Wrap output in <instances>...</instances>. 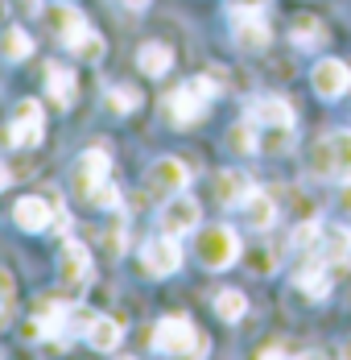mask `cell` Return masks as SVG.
<instances>
[{
    "label": "cell",
    "mask_w": 351,
    "mask_h": 360,
    "mask_svg": "<svg viewBox=\"0 0 351 360\" xmlns=\"http://www.w3.org/2000/svg\"><path fill=\"white\" fill-rule=\"evenodd\" d=\"M318 240H322V224H318V219H306V224H298V228H293V249L314 252Z\"/></svg>",
    "instance_id": "f1b7e54d"
},
{
    "label": "cell",
    "mask_w": 351,
    "mask_h": 360,
    "mask_svg": "<svg viewBox=\"0 0 351 360\" xmlns=\"http://www.w3.org/2000/svg\"><path fill=\"white\" fill-rule=\"evenodd\" d=\"M124 249H128V240H124V228H120V232H107V252L116 257V252H124Z\"/></svg>",
    "instance_id": "1f68e13d"
},
{
    "label": "cell",
    "mask_w": 351,
    "mask_h": 360,
    "mask_svg": "<svg viewBox=\"0 0 351 360\" xmlns=\"http://www.w3.org/2000/svg\"><path fill=\"white\" fill-rule=\"evenodd\" d=\"M58 216H62V207H58L50 195H46V199H41V195H29V199H17V203H13V224L25 228V232H46Z\"/></svg>",
    "instance_id": "9c48e42d"
},
{
    "label": "cell",
    "mask_w": 351,
    "mask_h": 360,
    "mask_svg": "<svg viewBox=\"0 0 351 360\" xmlns=\"http://www.w3.org/2000/svg\"><path fill=\"white\" fill-rule=\"evenodd\" d=\"M87 207H104V212H112V207H120V191L112 186V182H100L91 195H87Z\"/></svg>",
    "instance_id": "f546056e"
},
{
    "label": "cell",
    "mask_w": 351,
    "mask_h": 360,
    "mask_svg": "<svg viewBox=\"0 0 351 360\" xmlns=\"http://www.w3.org/2000/svg\"><path fill=\"white\" fill-rule=\"evenodd\" d=\"M0 307H8V302H4V298H0ZM0 319H4V311H0Z\"/></svg>",
    "instance_id": "ab89813d"
},
{
    "label": "cell",
    "mask_w": 351,
    "mask_h": 360,
    "mask_svg": "<svg viewBox=\"0 0 351 360\" xmlns=\"http://www.w3.org/2000/svg\"><path fill=\"white\" fill-rule=\"evenodd\" d=\"M107 170H112V158H107L104 145H95V149H87L79 162H74V170H70V191L87 203V195L100 186V182H107Z\"/></svg>",
    "instance_id": "5b68a950"
},
{
    "label": "cell",
    "mask_w": 351,
    "mask_h": 360,
    "mask_svg": "<svg viewBox=\"0 0 351 360\" xmlns=\"http://www.w3.org/2000/svg\"><path fill=\"white\" fill-rule=\"evenodd\" d=\"M79 21H83V13H79V8H54V13H50V25L58 30V37L67 34L70 25H79Z\"/></svg>",
    "instance_id": "4dcf8cb0"
},
{
    "label": "cell",
    "mask_w": 351,
    "mask_h": 360,
    "mask_svg": "<svg viewBox=\"0 0 351 360\" xmlns=\"http://www.w3.org/2000/svg\"><path fill=\"white\" fill-rule=\"evenodd\" d=\"M244 311H248V298L240 290H219V294H215V315H219L223 323L244 319Z\"/></svg>",
    "instance_id": "484cf974"
},
{
    "label": "cell",
    "mask_w": 351,
    "mask_h": 360,
    "mask_svg": "<svg viewBox=\"0 0 351 360\" xmlns=\"http://www.w3.org/2000/svg\"><path fill=\"white\" fill-rule=\"evenodd\" d=\"M140 265H145L149 278H170V274H178V265H182V245H178V236L166 232V236H157V240H145Z\"/></svg>",
    "instance_id": "8992f818"
},
{
    "label": "cell",
    "mask_w": 351,
    "mask_h": 360,
    "mask_svg": "<svg viewBox=\"0 0 351 360\" xmlns=\"http://www.w3.org/2000/svg\"><path fill=\"white\" fill-rule=\"evenodd\" d=\"M67 319H70V307H62V302H41L37 315L21 327V331H25L29 340H54V335L67 331Z\"/></svg>",
    "instance_id": "5bb4252c"
},
{
    "label": "cell",
    "mask_w": 351,
    "mask_h": 360,
    "mask_svg": "<svg viewBox=\"0 0 351 360\" xmlns=\"http://www.w3.org/2000/svg\"><path fill=\"white\" fill-rule=\"evenodd\" d=\"M124 8H133V13H140V8H149V0H120Z\"/></svg>",
    "instance_id": "e575fe53"
},
{
    "label": "cell",
    "mask_w": 351,
    "mask_h": 360,
    "mask_svg": "<svg viewBox=\"0 0 351 360\" xmlns=\"http://www.w3.org/2000/svg\"><path fill=\"white\" fill-rule=\"evenodd\" d=\"M310 87H314L318 100H339V96H347V87H351V67L339 63V58H322L310 71Z\"/></svg>",
    "instance_id": "30bf717a"
},
{
    "label": "cell",
    "mask_w": 351,
    "mask_h": 360,
    "mask_svg": "<svg viewBox=\"0 0 351 360\" xmlns=\"http://www.w3.org/2000/svg\"><path fill=\"white\" fill-rule=\"evenodd\" d=\"M289 41H293L298 50H318V46L326 41V25H322L318 17H310V13H306V17H298V21H293Z\"/></svg>",
    "instance_id": "603a6c76"
},
{
    "label": "cell",
    "mask_w": 351,
    "mask_h": 360,
    "mask_svg": "<svg viewBox=\"0 0 351 360\" xmlns=\"http://www.w3.org/2000/svg\"><path fill=\"white\" fill-rule=\"evenodd\" d=\"M8 179H13V174H8V166H4V162H0V191H4V186H8Z\"/></svg>",
    "instance_id": "8d00e7d4"
},
{
    "label": "cell",
    "mask_w": 351,
    "mask_h": 360,
    "mask_svg": "<svg viewBox=\"0 0 351 360\" xmlns=\"http://www.w3.org/2000/svg\"><path fill=\"white\" fill-rule=\"evenodd\" d=\"M153 348L161 356H207L211 352L207 335L190 323L186 315H166L161 323L153 327Z\"/></svg>",
    "instance_id": "7a4b0ae2"
},
{
    "label": "cell",
    "mask_w": 351,
    "mask_h": 360,
    "mask_svg": "<svg viewBox=\"0 0 351 360\" xmlns=\"http://www.w3.org/2000/svg\"><path fill=\"white\" fill-rule=\"evenodd\" d=\"M227 145H232L236 153H256V149H260V145H256V124H252V120H244V124H232Z\"/></svg>",
    "instance_id": "4316f807"
},
{
    "label": "cell",
    "mask_w": 351,
    "mask_h": 360,
    "mask_svg": "<svg viewBox=\"0 0 351 360\" xmlns=\"http://www.w3.org/2000/svg\"><path fill=\"white\" fill-rule=\"evenodd\" d=\"M248 120L260 129H293V108L281 96H260L248 104Z\"/></svg>",
    "instance_id": "9a60e30c"
},
{
    "label": "cell",
    "mask_w": 351,
    "mask_h": 360,
    "mask_svg": "<svg viewBox=\"0 0 351 360\" xmlns=\"http://www.w3.org/2000/svg\"><path fill=\"white\" fill-rule=\"evenodd\" d=\"M120 335H124V327H120V319H112V315H95L91 327H87V344L95 352H116L120 348Z\"/></svg>",
    "instance_id": "ffe728a7"
},
{
    "label": "cell",
    "mask_w": 351,
    "mask_h": 360,
    "mask_svg": "<svg viewBox=\"0 0 351 360\" xmlns=\"http://www.w3.org/2000/svg\"><path fill=\"white\" fill-rule=\"evenodd\" d=\"M343 356H351V340H347V344H343Z\"/></svg>",
    "instance_id": "f35d334b"
},
{
    "label": "cell",
    "mask_w": 351,
    "mask_h": 360,
    "mask_svg": "<svg viewBox=\"0 0 351 360\" xmlns=\"http://www.w3.org/2000/svg\"><path fill=\"white\" fill-rule=\"evenodd\" d=\"M0 54L8 58V63H21V58H29L34 54V37L25 34V30H4V37H0Z\"/></svg>",
    "instance_id": "d4e9b609"
},
{
    "label": "cell",
    "mask_w": 351,
    "mask_h": 360,
    "mask_svg": "<svg viewBox=\"0 0 351 360\" xmlns=\"http://www.w3.org/2000/svg\"><path fill=\"white\" fill-rule=\"evenodd\" d=\"M199 219H203V207L190 195H170V203L161 207V232H170V236L199 232Z\"/></svg>",
    "instance_id": "8fae6325"
},
{
    "label": "cell",
    "mask_w": 351,
    "mask_h": 360,
    "mask_svg": "<svg viewBox=\"0 0 351 360\" xmlns=\"http://www.w3.org/2000/svg\"><path fill=\"white\" fill-rule=\"evenodd\" d=\"M240 212H244L248 228H256V232H265V228H273L277 224V203H273V195L269 191H248V199L240 203Z\"/></svg>",
    "instance_id": "ac0fdd59"
},
{
    "label": "cell",
    "mask_w": 351,
    "mask_h": 360,
    "mask_svg": "<svg viewBox=\"0 0 351 360\" xmlns=\"http://www.w3.org/2000/svg\"><path fill=\"white\" fill-rule=\"evenodd\" d=\"M137 104H140V91H137V87H112V91H107V108L116 112V116H128Z\"/></svg>",
    "instance_id": "83f0119b"
},
{
    "label": "cell",
    "mask_w": 351,
    "mask_h": 360,
    "mask_svg": "<svg viewBox=\"0 0 351 360\" xmlns=\"http://www.w3.org/2000/svg\"><path fill=\"white\" fill-rule=\"evenodd\" d=\"M232 37L240 50H265L273 34H269V21L260 17V8H232Z\"/></svg>",
    "instance_id": "ba28073f"
},
{
    "label": "cell",
    "mask_w": 351,
    "mask_h": 360,
    "mask_svg": "<svg viewBox=\"0 0 351 360\" xmlns=\"http://www.w3.org/2000/svg\"><path fill=\"white\" fill-rule=\"evenodd\" d=\"M0 298H4V302H8V298H13V282H8V278H4V269H0Z\"/></svg>",
    "instance_id": "836d02e7"
},
{
    "label": "cell",
    "mask_w": 351,
    "mask_h": 360,
    "mask_svg": "<svg viewBox=\"0 0 351 360\" xmlns=\"http://www.w3.org/2000/svg\"><path fill=\"white\" fill-rule=\"evenodd\" d=\"M227 4H232V8H265L269 0H227Z\"/></svg>",
    "instance_id": "d6a6232c"
},
{
    "label": "cell",
    "mask_w": 351,
    "mask_h": 360,
    "mask_svg": "<svg viewBox=\"0 0 351 360\" xmlns=\"http://www.w3.org/2000/svg\"><path fill=\"white\" fill-rule=\"evenodd\" d=\"M137 67H140V75L161 79V75H170V67H174V50L166 41H145L140 54H137Z\"/></svg>",
    "instance_id": "44dd1931"
},
{
    "label": "cell",
    "mask_w": 351,
    "mask_h": 360,
    "mask_svg": "<svg viewBox=\"0 0 351 360\" xmlns=\"http://www.w3.org/2000/svg\"><path fill=\"white\" fill-rule=\"evenodd\" d=\"M339 207H343V212H351V182H347V191L339 195Z\"/></svg>",
    "instance_id": "d590c367"
},
{
    "label": "cell",
    "mask_w": 351,
    "mask_h": 360,
    "mask_svg": "<svg viewBox=\"0 0 351 360\" xmlns=\"http://www.w3.org/2000/svg\"><path fill=\"white\" fill-rule=\"evenodd\" d=\"M149 191L153 195H182L186 186H190V170H186V162H178V158H157L153 166H149Z\"/></svg>",
    "instance_id": "7c38bea8"
},
{
    "label": "cell",
    "mask_w": 351,
    "mask_h": 360,
    "mask_svg": "<svg viewBox=\"0 0 351 360\" xmlns=\"http://www.w3.org/2000/svg\"><path fill=\"white\" fill-rule=\"evenodd\" d=\"M310 166H314V174H322V179L351 182V129L326 137V141H318Z\"/></svg>",
    "instance_id": "277c9868"
},
{
    "label": "cell",
    "mask_w": 351,
    "mask_h": 360,
    "mask_svg": "<svg viewBox=\"0 0 351 360\" xmlns=\"http://www.w3.org/2000/svg\"><path fill=\"white\" fill-rule=\"evenodd\" d=\"M25 4H29V13H41V8H37V0H25Z\"/></svg>",
    "instance_id": "74e56055"
},
{
    "label": "cell",
    "mask_w": 351,
    "mask_h": 360,
    "mask_svg": "<svg viewBox=\"0 0 351 360\" xmlns=\"http://www.w3.org/2000/svg\"><path fill=\"white\" fill-rule=\"evenodd\" d=\"M318 249H322V261H347L351 257V232L347 228H322V240H318Z\"/></svg>",
    "instance_id": "cb8c5ba5"
},
{
    "label": "cell",
    "mask_w": 351,
    "mask_h": 360,
    "mask_svg": "<svg viewBox=\"0 0 351 360\" xmlns=\"http://www.w3.org/2000/svg\"><path fill=\"white\" fill-rule=\"evenodd\" d=\"M194 249H199V261H203L207 269H227V265H236V257H240V236H236L227 224H211V228L199 232Z\"/></svg>",
    "instance_id": "3957f363"
},
{
    "label": "cell",
    "mask_w": 351,
    "mask_h": 360,
    "mask_svg": "<svg viewBox=\"0 0 351 360\" xmlns=\"http://www.w3.org/2000/svg\"><path fill=\"white\" fill-rule=\"evenodd\" d=\"M62 46H67L70 54H79V58H87V63H100L104 58V37L95 34L87 21H79V25H70L67 34H62Z\"/></svg>",
    "instance_id": "2e32d148"
},
{
    "label": "cell",
    "mask_w": 351,
    "mask_h": 360,
    "mask_svg": "<svg viewBox=\"0 0 351 360\" xmlns=\"http://www.w3.org/2000/svg\"><path fill=\"white\" fill-rule=\"evenodd\" d=\"M219 96V79L215 75H194L190 83H182L178 91L166 96V120L174 124V129H190V124H199L203 116H207L211 100Z\"/></svg>",
    "instance_id": "6da1fadb"
},
{
    "label": "cell",
    "mask_w": 351,
    "mask_h": 360,
    "mask_svg": "<svg viewBox=\"0 0 351 360\" xmlns=\"http://www.w3.org/2000/svg\"><path fill=\"white\" fill-rule=\"evenodd\" d=\"M58 278L67 286H87L91 282V257H87V249L79 240H62V249H58Z\"/></svg>",
    "instance_id": "4fadbf2b"
},
{
    "label": "cell",
    "mask_w": 351,
    "mask_h": 360,
    "mask_svg": "<svg viewBox=\"0 0 351 360\" xmlns=\"http://www.w3.org/2000/svg\"><path fill=\"white\" fill-rule=\"evenodd\" d=\"M46 96L54 100V108L67 112L70 104H74V96H79V79H74V71H67V67H46Z\"/></svg>",
    "instance_id": "e0dca14e"
},
{
    "label": "cell",
    "mask_w": 351,
    "mask_h": 360,
    "mask_svg": "<svg viewBox=\"0 0 351 360\" xmlns=\"http://www.w3.org/2000/svg\"><path fill=\"white\" fill-rule=\"evenodd\" d=\"M41 133H46V112H41V104H37V100H21L13 124H8V145L34 149V145L41 141Z\"/></svg>",
    "instance_id": "52a82bcc"
},
{
    "label": "cell",
    "mask_w": 351,
    "mask_h": 360,
    "mask_svg": "<svg viewBox=\"0 0 351 360\" xmlns=\"http://www.w3.org/2000/svg\"><path fill=\"white\" fill-rule=\"evenodd\" d=\"M248 191H252V179L240 174V170H219V174H215V199H219L223 207H240L248 199Z\"/></svg>",
    "instance_id": "d6986e66"
},
{
    "label": "cell",
    "mask_w": 351,
    "mask_h": 360,
    "mask_svg": "<svg viewBox=\"0 0 351 360\" xmlns=\"http://www.w3.org/2000/svg\"><path fill=\"white\" fill-rule=\"evenodd\" d=\"M298 290L302 294H310V298H326L331 294V282H335V274H331V261H322V265H306V269H298Z\"/></svg>",
    "instance_id": "7402d4cb"
}]
</instances>
